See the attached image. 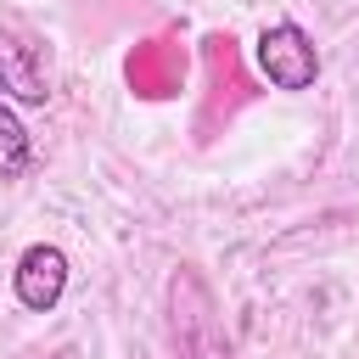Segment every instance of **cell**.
<instances>
[{"label":"cell","mask_w":359,"mask_h":359,"mask_svg":"<svg viewBox=\"0 0 359 359\" xmlns=\"http://www.w3.org/2000/svg\"><path fill=\"white\" fill-rule=\"evenodd\" d=\"M168 337H174L180 359H230V331H224L219 297L196 269L168 275Z\"/></svg>","instance_id":"6da1fadb"},{"label":"cell","mask_w":359,"mask_h":359,"mask_svg":"<svg viewBox=\"0 0 359 359\" xmlns=\"http://www.w3.org/2000/svg\"><path fill=\"white\" fill-rule=\"evenodd\" d=\"M34 163V140L22 129V118L11 112V101L0 95V180H22Z\"/></svg>","instance_id":"5b68a950"},{"label":"cell","mask_w":359,"mask_h":359,"mask_svg":"<svg viewBox=\"0 0 359 359\" xmlns=\"http://www.w3.org/2000/svg\"><path fill=\"white\" fill-rule=\"evenodd\" d=\"M11 292H17L22 309L50 314V309L62 303V292H67V252H62L56 241L22 247V252H17V269H11Z\"/></svg>","instance_id":"3957f363"},{"label":"cell","mask_w":359,"mask_h":359,"mask_svg":"<svg viewBox=\"0 0 359 359\" xmlns=\"http://www.w3.org/2000/svg\"><path fill=\"white\" fill-rule=\"evenodd\" d=\"M0 95L22 101V107H45L50 101V79H45V56L34 39L0 28Z\"/></svg>","instance_id":"277c9868"},{"label":"cell","mask_w":359,"mask_h":359,"mask_svg":"<svg viewBox=\"0 0 359 359\" xmlns=\"http://www.w3.org/2000/svg\"><path fill=\"white\" fill-rule=\"evenodd\" d=\"M252 62L275 90H309L320 79V50L297 22H269L252 45Z\"/></svg>","instance_id":"7a4b0ae2"}]
</instances>
